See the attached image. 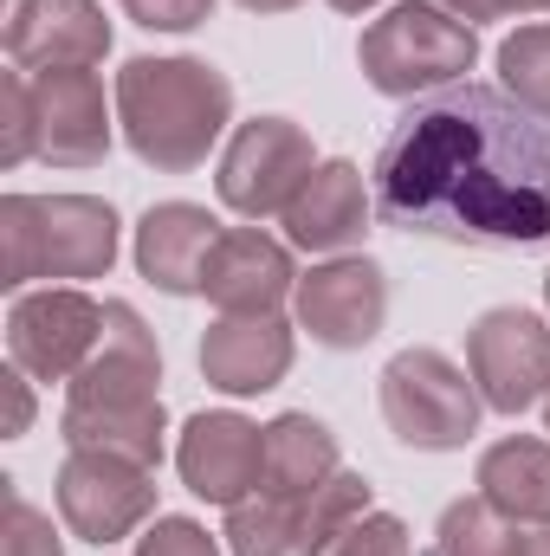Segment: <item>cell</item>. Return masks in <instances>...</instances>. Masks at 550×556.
I'll use <instances>...</instances> for the list:
<instances>
[{
	"mask_svg": "<svg viewBox=\"0 0 550 556\" xmlns=\"http://www.w3.org/2000/svg\"><path fill=\"white\" fill-rule=\"evenodd\" d=\"M298 291L291 273V247L260 233V227H227L208 253V273H201V298L221 311V317H260L278 311L285 298Z\"/></svg>",
	"mask_w": 550,
	"mask_h": 556,
	"instance_id": "cell-15",
	"label": "cell"
},
{
	"mask_svg": "<svg viewBox=\"0 0 550 556\" xmlns=\"http://www.w3.org/2000/svg\"><path fill=\"white\" fill-rule=\"evenodd\" d=\"M33 117H39V162L52 168H98L111 155V104L91 65L33 72Z\"/></svg>",
	"mask_w": 550,
	"mask_h": 556,
	"instance_id": "cell-13",
	"label": "cell"
},
{
	"mask_svg": "<svg viewBox=\"0 0 550 556\" xmlns=\"http://www.w3.org/2000/svg\"><path fill=\"white\" fill-rule=\"evenodd\" d=\"M221 233L227 227L208 207H195V201H155L137 220V273L155 291H168V298H195Z\"/></svg>",
	"mask_w": 550,
	"mask_h": 556,
	"instance_id": "cell-18",
	"label": "cell"
},
{
	"mask_svg": "<svg viewBox=\"0 0 550 556\" xmlns=\"http://www.w3.org/2000/svg\"><path fill=\"white\" fill-rule=\"evenodd\" d=\"M175 472L195 498L234 511L240 498H253L266 485V427H253L234 408H214V415H195L175 440Z\"/></svg>",
	"mask_w": 550,
	"mask_h": 556,
	"instance_id": "cell-12",
	"label": "cell"
},
{
	"mask_svg": "<svg viewBox=\"0 0 550 556\" xmlns=\"http://www.w3.org/2000/svg\"><path fill=\"white\" fill-rule=\"evenodd\" d=\"M337 13H370V7H383V0H330Z\"/></svg>",
	"mask_w": 550,
	"mask_h": 556,
	"instance_id": "cell-34",
	"label": "cell"
},
{
	"mask_svg": "<svg viewBox=\"0 0 550 556\" xmlns=\"http://www.w3.org/2000/svg\"><path fill=\"white\" fill-rule=\"evenodd\" d=\"M117 7L137 20L142 33H195L214 13V0H117Z\"/></svg>",
	"mask_w": 550,
	"mask_h": 556,
	"instance_id": "cell-29",
	"label": "cell"
},
{
	"mask_svg": "<svg viewBox=\"0 0 550 556\" xmlns=\"http://www.w3.org/2000/svg\"><path fill=\"white\" fill-rule=\"evenodd\" d=\"M499 91L505 98H518L532 117H545L550 124V20H532V26H518L505 46H499Z\"/></svg>",
	"mask_w": 550,
	"mask_h": 556,
	"instance_id": "cell-24",
	"label": "cell"
},
{
	"mask_svg": "<svg viewBox=\"0 0 550 556\" xmlns=\"http://www.w3.org/2000/svg\"><path fill=\"white\" fill-rule=\"evenodd\" d=\"M117 124L155 175H188L234 124V85L208 59H130L117 72Z\"/></svg>",
	"mask_w": 550,
	"mask_h": 556,
	"instance_id": "cell-3",
	"label": "cell"
},
{
	"mask_svg": "<svg viewBox=\"0 0 550 556\" xmlns=\"http://www.w3.org/2000/svg\"><path fill=\"white\" fill-rule=\"evenodd\" d=\"M473 485L518 531H545L550 525V440H532V433L492 440L479 453V479Z\"/></svg>",
	"mask_w": 550,
	"mask_h": 556,
	"instance_id": "cell-19",
	"label": "cell"
},
{
	"mask_svg": "<svg viewBox=\"0 0 550 556\" xmlns=\"http://www.w3.org/2000/svg\"><path fill=\"white\" fill-rule=\"evenodd\" d=\"M545 427H550V395H545Z\"/></svg>",
	"mask_w": 550,
	"mask_h": 556,
	"instance_id": "cell-36",
	"label": "cell"
},
{
	"mask_svg": "<svg viewBox=\"0 0 550 556\" xmlns=\"http://www.w3.org/2000/svg\"><path fill=\"white\" fill-rule=\"evenodd\" d=\"M39 155V117H33V72L0 78V168H20Z\"/></svg>",
	"mask_w": 550,
	"mask_h": 556,
	"instance_id": "cell-25",
	"label": "cell"
},
{
	"mask_svg": "<svg viewBox=\"0 0 550 556\" xmlns=\"http://www.w3.org/2000/svg\"><path fill=\"white\" fill-rule=\"evenodd\" d=\"M291 324L278 311H260V317H214L208 337H201V376L208 389L221 395H266L291 376Z\"/></svg>",
	"mask_w": 550,
	"mask_h": 556,
	"instance_id": "cell-17",
	"label": "cell"
},
{
	"mask_svg": "<svg viewBox=\"0 0 550 556\" xmlns=\"http://www.w3.org/2000/svg\"><path fill=\"white\" fill-rule=\"evenodd\" d=\"M311 168H317V142L291 117H253L227 137L214 188L240 220H285V207L298 201Z\"/></svg>",
	"mask_w": 550,
	"mask_h": 556,
	"instance_id": "cell-7",
	"label": "cell"
},
{
	"mask_svg": "<svg viewBox=\"0 0 550 556\" xmlns=\"http://www.w3.org/2000/svg\"><path fill=\"white\" fill-rule=\"evenodd\" d=\"M234 7H247V13H291L298 0H234Z\"/></svg>",
	"mask_w": 550,
	"mask_h": 556,
	"instance_id": "cell-33",
	"label": "cell"
},
{
	"mask_svg": "<svg viewBox=\"0 0 550 556\" xmlns=\"http://www.w3.org/2000/svg\"><path fill=\"white\" fill-rule=\"evenodd\" d=\"M0 556H65L52 518L26 498V492H7V531H0Z\"/></svg>",
	"mask_w": 550,
	"mask_h": 556,
	"instance_id": "cell-26",
	"label": "cell"
},
{
	"mask_svg": "<svg viewBox=\"0 0 550 556\" xmlns=\"http://www.w3.org/2000/svg\"><path fill=\"white\" fill-rule=\"evenodd\" d=\"M376 505V485L363 472H330L304 505H298V556H330Z\"/></svg>",
	"mask_w": 550,
	"mask_h": 556,
	"instance_id": "cell-21",
	"label": "cell"
},
{
	"mask_svg": "<svg viewBox=\"0 0 550 556\" xmlns=\"http://www.w3.org/2000/svg\"><path fill=\"white\" fill-rule=\"evenodd\" d=\"M330 556H414V544H409V525L396 511H370Z\"/></svg>",
	"mask_w": 550,
	"mask_h": 556,
	"instance_id": "cell-28",
	"label": "cell"
},
{
	"mask_svg": "<svg viewBox=\"0 0 550 556\" xmlns=\"http://www.w3.org/2000/svg\"><path fill=\"white\" fill-rule=\"evenodd\" d=\"M473 59H479V33L434 0L389 7L357 39V65L383 98H434L447 85H466Z\"/></svg>",
	"mask_w": 550,
	"mask_h": 556,
	"instance_id": "cell-5",
	"label": "cell"
},
{
	"mask_svg": "<svg viewBox=\"0 0 550 556\" xmlns=\"http://www.w3.org/2000/svg\"><path fill=\"white\" fill-rule=\"evenodd\" d=\"M162 356L155 337L137 317V304H104V337L91 350V363L65 382V415L59 433L65 446L85 453H117L137 466H162V433H168V408H162Z\"/></svg>",
	"mask_w": 550,
	"mask_h": 556,
	"instance_id": "cell-2",
	"label": "cell"
},
{
	"mask_svg": "<svg viewBox=\"0 0 550 556\" xmlns=\"http://www.w3.org/2000/svg\"><path fill=\"white\" fill-rule=\"evenodd\" d=\"M155 511V466L72 446L59 466V518L78 544H124Z\"/></svg>",
	"mask_w": 550,
	"mask_h": 556,
	"instance_id": "cell-9",
	"label": "cell"
},
{
	"mask_svg": "<svg viewBox=\"0 0 550 556\" xmlns=\"http://www.w3.org/2000/svg\"><path fill=\"white\" fill-rule=\"evenodd\" d=\"M26 382H33L26 369H7V376H0V389H7V440L33 427V389H26Z\"/></svg>",
	"mask_w": 550,
	"mask_h": 556,
	"instance_id": "cell-31",
	"label": "cell"
},
{
	"mask_svg": "<svg viewBox=\"0 0 550 556\" xmlns=\"http://www.w3.org/2000/svg\"><path fill=\"white\" fill-rule=\"evenodd\" d=\"M376 214L396 233L447 247H545L550 240V124L492 85L414 98L370 162Z\"/></svg>",
	"mask_w": 550,
	"mask_h": 556,
	"instance_id": "cell-1",
	"label": "cell"
},
{
	"mask_svg": "<svg viewBox=\"0 0 550 556\" xmlns=\"http://www.w3.org/2000/svg\"><path fill=\"white\" fill-rule=\"evenodd\" d=\"M117 266V207L98 194H7L0 201V285L104 278Z\"/></svg>",
	"mask_w": 550,
	"mask_h": 556,
	"instance_id": "cell-4",
	"label": "cell"
},
{
	"mask_svg": "<svg viewBox=\"0 0 550 556\" xmlns=\"http://www.w3.org/2000/svg\"><path fill=\"white\" fill-rule=\"evenodd\" d=\"M227 556H298V498L278 492H253L227 511Z\"/></svg>",
	"mask_w": 550,
	"mask_h": 556,
	"instance_id": "cell-22",
	"label": "cell"
},
{
	"mask_svg": "<svg viewBox=\"0 0 550 556\" xmlns=\"http://www.w3.org/2000/svg\"><path fill=\"white\" fill-rule=\"evenodd\" d=\"M291 311H298V330H311V343L363 350L389 324V278L363 253H337V260H324L298 278Z\"/></svg>",
	"mask_w": 550,
	"mask_h": 556,
	"instance_id": "cell-11",
	"label": "cell"
},
{
	"mask_svg": "<svg viewBox=\"0 0 550 556\" xmlns=\"http://www.w3.org/2000/svg\"><path fill=\"white\" fill-rule=\"evenodd\" d=\"M545 311H550V273H545Z\"/></svg>",
	"mask_w": 550,
	"mask_h": 556,
	"instance_id": "cell-35",
	"label": "cell"
},
{
	"mask_svg": "<svg viewBox=\"0 0 550 556\" xmlns=\"http://www.w3.org/2000/svg\"><path fill=\"white\" fill-rule=\"evenodd\" d=\"M137 556H227L221 538H208L195 518H155L137 538Z\"/></svg>",
	"mask_w": 550,
	"mask_h": 556,
	"instance_id": "cell-27",
	"label": "cell"
},
{
	"mask_svg": "<svg viewBox=\"0 0 550 556\" xmlns=\"http://www.w3.org/2000/svg\"><path fill=\"white\" fill-rule=\"evenodd\" d=\"M518 544H525V531L512 518H499L479 492L453 498L434 531V556H518Z\"/></svg>",
	"mask_w": 550,
	"mask_h": 556,
	"instance_id": "cell-23",
	"label": "cell"
},
{
	"mask_svg": "<svg viewBox=\"0 0 550 556\" xmlns=\"http://www.w3.org/2000/svg\"><path fill=\"white\" fill-rule=\"evenodd\" d=\"M111 52V20L98 0H13L7 7V59L20 72H72Z\"/></svg>",
	"mask_w": 550,
	"mask_h": 556,
	"instance_id": "cell-14",
	"label": "cell"
},
{
	"mask_svg": "<svg viewBox=\"0 0 550 556\" xmlns=\"http://www.w3.org/2000/svg\"><path fill=\"white\" fill-rule=\"evenodd\" d=\"M466 369L492 415H525L550 395V324L538 311L499 304L466 330Z\"/></svg>",
	"mask_w": 550,
	"mask_h": 556,
	"instance_id": "cell-10",
	"label": "cell"
},
{
	"mask_svg": "<svg viewBox=\"0 0 550 556\" xmlns=\"http://www.w3.org/2000/svg\"><path fill=\"white\" fill-rule=\"evenodd\" d=\"M104 337V304L78 285L20 291L7 311V356L33 382H72Z\"/></svg>",
	"mask_w": 550,
	"mask_h": 556,
	"instance_id": "cell-8",
	"label": "cell"
},
{
	"mask_svg": "<svg viewBox=\"0 0 550 556\" xmlns=\"http://www.w3.org/2000/svg\"><path fill=\"white\" fill-rule=\"evenodd\" d=\"M330 472H343L337 466V433L317 415H298L291 408V415L266 420V492L304 505Z\"/></svg>",
	"mask_w": 550,
	"mask_h": 556,
	"instance_id": "cell-20",
	"label": "cell"
},
{
	"mask_svg": "<svg viewBox=\"0 0 550 556\" xmlns=\"http://www.w3.org/2000/svg\"><path fill=\"white\" fill-rule=\"evenodd\" d=\"M434 7H447V13L466 20V26H479V20H505V13H550V0H434Z\"/></svg>",
	"mask_w": 550,
	"mask_h": 556,
	"instance_id": "cell-30",
	"label": "cell"
},
{
	"mask_svg": "<svg viewBox=\"0 0 550 556\" xmlns=\"http://www.w3.org/2000/svg\"><path fill=\"white\" fill-rule=\"evenodd\" d=\"M486 395L473 382V369H460L447 350L434 343H409L389 356L383 369V420L389 433L414 446V453H453L479 433Z\"/></svg>",
	"mask_w": 550,
	"mask_h": 556,
	"instance_id": "cell-6",
	"label": "cell"
},
{
	"mask_svg": "<svg viewBox=\"0 0 550 556\" xmlns=\"http://www.w3.org/2000/svg\"><path fill=\"white\" fill-rule=\"evenodd\" d=\"M518 556H550V525H545V531H525V544H518Z\"/></svg>",
	"mask_w": 550,
	"mask_h": 556,
	"instance_id": "cell-32",
	"label": "cell"
},
{
	"mask_svg": "<svg viewBox=\"0 0 550 556\" xmlns=\"http://www.w3.org/2000/svg\"><path fill=\"white\" fill-rule=\"evenodd\" d=\"M370 214H376V188L363 181V168H357L350 155H330V162L311 168V181H304L298 201L285 207V233H291L298 253L337 260V253L363 247Z\"/></svg>",
	"mask_w": 550,
	"mask_h": 556,
	"instance_id": "cell-16",
	"label": "cell"
}]
</instances>
